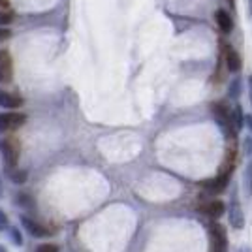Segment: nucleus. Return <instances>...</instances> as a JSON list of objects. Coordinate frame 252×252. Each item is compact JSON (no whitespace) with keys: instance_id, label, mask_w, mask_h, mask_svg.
Segmentation results:
<instances>
[{"instance_id":"obj_27","label":"nucleus","mask_w":252,"mask_h":252,"mask_svg":"<svg viewBox=\"0 0 252 252\" xmlns=\"http://www.w3.org/2000/svg\"><path fill=\"white\" fill-rule=\"evenodd\" d=\"M0 252H8V251H6V249H4V247H2V245H0Z\"/></svg>"},{"instance_id":"obj_13","label":"nucleus","mask_w":252,"mask_h":252,"mask_svg":"<svg viewBox=\"0 0 252 252\" xmlns=\"http://www.w3.org/2000/svg\"><path fill=\"white\" fill-rule=\"evenodd\" d=\"M203 211H205L209 217H213V219H219V217L224 215V203H222L220 200H213L203 207Z\"/></svg>"},{"instance_id":"obj_16","label":"nucleus","mask_w":252,"mask_h":252,"mask_svg":"<svg viewBox=\"0 0 252 252\" xmlns=\"http://www.w3.org/2000/svg\"><path fill=\"white\" fill-rule=\"evenodd\" d=\"M11 21H13V13L6 10H0V27H6V25H10Z\"/></svg>"},{"instance_id":"obj_10","label":"nucleus","mask_w":252,"mask_h":252,"mask_svg":"<svg viewBox=\"0 0 252 252\" xmlns=\"http://www.w3.org/2000/svg\"><path fill=\"white\" fill-rule=\"evenodd\" d=\"M226 66H228V70L233 72V74H237L241 70V59H239V55H237V51L233 47L226 49Z\"/></svg>"},{"instance_id":"obj_8","label":"nucleus","mask_w":252,"mask_h":252,"mask_svg":"<svg viewBox=\"0 0 252 252\" xmlns=\"http://www.w3.org/2000/svg\"><path fill=\"white\" fill-rule=\"evenodd\" d=\"M21 105V98L15 96L13 93H8V91H2L0 89V107H6L8 111H13L15 107Z\"/></svg>"},{"instance_id":"obj_26","label":"nucleus","mask_w":252,"mask_h":252,"mask_svg":"<svg viewBox=\"0 0 252 252\" xmlns=\"http://www.w3.org/2000/svg\"><path fill=\"white\" fill-rule=\"evenodd\" d=\"M249 83H251V100H252V75H251V79H249Z\"/></svg>"},{"instance_id":"obj_1","label":"nucleus","mask_w":252,"mask_h":252,"mask_svg":"<svg viewBox=\"0 0 252 252\" xmlns=\"http://www.w3.org/2000/svg\"><path fill=\"white\" fill-rule=\"evenodd\" d=\"M19 153H21V147H19L17 137L6 136L4 139H0V155H2V160H4V164H6L8 168L17 166Z\"/></svg>"},{"instance_id":"obj_15","label":"nucleus","mask_w":252,"mask_h":252,"mask_svg":"<svg viewBox=\"0 0 252 252\" xmlns=\"http://www.w3.org/2000/svg\"><path fill=\"white\" fill-rule=\"evenodd\" d=\"M245 190L247 194H252V162L245 169Z\"/></svg>"},{"instance_id":"obj_6","label":"nucleus","mask_w":252,"mask_h":252,"mask_svg":"<svg viewBox=\"0 0 252 252\" xmlns=\"http://www.w3.org/2000/svg\"><path fill=\"white\" fill-rule=\"evenodd\" d=\"M230 224L235 230H241L243 224H245V217H243V209L237 201V196H233V200L230 203Z\"/></svg>"},{"instance_id":"obj_23","label":"nucleus","mask_w":252,"mask_h":252,"mask_svg":"<svg viewBox=\"0 0 252 252\" xmlns=\"http://www.w3.org/2000/svg\"><path fill=\"white\" fill-rule=\"evenodd\" d=\"M245 121H247V125H249V126L252 128V117H251V115H247V119H245Z\"/></svg>"},{"instance_id":"obj_21","label":"nucleus","mask_w":252,"mask_h":252,"mask_svg":"<svg viewBox=\"0 0 252 252\" xmlns=\"http://www.w3.org/2000/svg\"><path fill=\"white\" fill-rule=\"evenodd\" d=\"M230 93H231L233 98H237V96H239V79H235V81H233V87H230Z\"/></svg>"},{"instance_id":"obj_28","label":"nucleus","mask_w":252,"mask_h":252,"mask_svg":"<svg viewBox=\"0 0 252 252\" xmlns=\"http://www.w3.org/2000/svg\"><path fill=\"white\" fill-rule=\"evenodd\" d=\"M251 4H252V0H251Z\"/></svg>"},{"instance_id":"obj_9","label":"nucleus","mask_w":252,"mask_h":252,"mask_svg":"<svg viewBox=\"0 0 252 252\" xmlns=\"http://www.w3.org/2000/svg\"><path fill=\"white\" fill-rule=\"evenodd\" d=\"M228 181H230V171H224V173L219 175L217 179L207 181V183H205V189L209 190V192H222V190L228 187Z\"/></svg>"},{"instance_id":"obj_17","label":"nucleus","mask_w":252,"mask_h":252,"mask_svg":"<svg viewBox=\"0 0 252 252\" xmlns=\"http://www.w3.org/2000/svg\"><path fill=\"white\" fill-rule=\"evenodd\" d=\"M36 252H59V247H57V245H51V243H43V245H40V247L36 249Z\"/></svg>"},{"instance_id":"obj_25","label":"nucleus","mask_w":252,"mask_h":252,"mask_svg":"<svg viewBox=\"0 0 252 252\" xmlns=\"http://www.w3.org/2000/svg\"><path fill=\"white\" fill-rule=\"evenodd\" d=\"M2 190H4V187H2V179H0V198H2Z\"/></svg>"},{"instance_id":"obj_19","label":"nucleus","mask_w":252,"mask_h":252,"mask_svg":"<svg viewBox=\"0 0 252 252\" xmlns=\"http://www.w3.org/2000/svg\"><path fill=\"white\" fill-rule=\"evenodd\" d=\"M8 228V217H6V213L0 209V231L6 230Z\"/></svg>"},{"instance_id":"obj_11","label":"nucleus","mask_w":252,"mask_h":252,"mask_svg":"<svg viewBox=\"0 0 252 252\" xmlns=\"http://www.w3.org/2000/svg\"><path fill=\"white\" fill-rule=\"evenodd\" d=\"M215 19H217V25L220 27L222 32H231V29H233V21H231V17L228 11L219 10L217 13H215Z\"/></svg>"},{"instance_id":"obj_5","label":"nucleus","mask_w":252,"mask_h":252,"mask_svg":"<svg viewBox=\"0 0 252 252\" xmlns=\"http://www.w3.org/2000/svg\"><path fill=\"white\" fill-rule=\"evenodd\" d=\"M13 75V64L8 51L0 49V83H8Z\"/></svg>"},{"instance_id":"obj_18","label":"nucleus","mask_w":252,"mask_h":252,"mask_svg":"<svg viewBox=\"0 0 252 252\" xmlns=\"http://www.w3.org/2000/svg\"><path fill=\"white\" fill-rule=\"evenodd\" d=\"M11 239H13V245H23V235L17 228H11Z\"/></svg>"},{"instance_id":"obj_22","label":"nucleus","mask_w":252,"mask_h":252,"mask_svg":"<svg viewBox=\"0 0 252 252\" xmlns=\"http://www.w3.org/2000/svg\"><path fill=\"white\" fill-rule=\"evenodd\" d=\"M245 151H247L249 157H252V137H247V139H245Z\"/></svg>"},{"instance_id":"obj_20","label":"nucleus","mask_w":252,"mask_h":252,"mask_svg":"<svg viewBox=\"0 0 252 252\" xmlns=\"http://www.w3.org/2000/svg\"><path fill=\"white\" fill-rule=\"evenodd\" d=\"M10 36H11V31H10V29H6V27H0V42L8 40Z\"/></svg>"},{"instance_id":"obj_3","label":"nucleus","mask_w":252,"mask_h":252,"mask_svg":"<svg viewBox=\"0 0 252 252\" xmlns=\"http://www.w3.org/2000/svg\"><path fill=\"white\" fill-rule=\"evenodd\" d=\"M211 252H228V235L220 224H211Z\"/></svg>"},{"instance_id":"obj_2","label":"nucleus","mask_w":252,"mask_h":252,"mask_svg":"<svg viewBox=\"0 0 252 252\" xmlns=\"http://www.w3.org/2000/svg\"><path fill=\"white\" fill-rule=\"evenodd\" d=\"M27 123V115L19 111H4L0 113V132H11L17 130Z\"/></svg>"},{"instance_id":"obj_14","label":"nucleus","mask_w":252,"mask_h":252,"mask_svg":"<svg viewBox=\"0 0 252 252\" xmlns=\"http://www.w3.org/2000/svg\"><path fill=\"white\" fill-rule=\"evenodd\" d=\"M15 203L21 205V207H25V209H32V207H34V200H32L31 194H17Z\"/></svg>"},{"instance_id":"obj_7","label":"nucleus","mask_w":252,"mask_h":252,"mask_svg":"<svg viewBox=\"0 0 252 252\" xmlns=\"http://www.w3.org/2000/svg\"><path fill=\"white\" fill-rule=\"evenodd\" d=\"M21 224L25 226V230L29 231L31 235H34V237H47V235H51V230H47V228L42 226L40 222L32 220V219H29V217H23Z\"/></svg>"},{"instance_id":"obj_12","label":"nucleus","mask_w":252,"mask_h":252,"mask_svg":"<svg viewBox=\"0 0 252 252\" xmlns=\"http://www.w3.org/2000/svg\"><path fill=\"white\" fill-rule=\"evenodd\" d=\"M8 177H10L11 183H15V185H23V183H27L29 173H27L25 169L17 168V166H11V168H8Z\"/></svg>"},{"instance_id":"obj_4","label":"nucleus","mask_w":252,"mask_h":252,"mask_svg":"<svg viewBox=\"0 0 252 252\" xmlns=\"http://www.w3.org/2000/svg\"><path fill=\"white\" fill-rule=\"evenodd\" d=\"M211 109H213V115L217 117V123L220 125V128L230 136L231 130H233V117H231L230 109L226 107L224 104H213L211 105Z\"/></svg>"},{"instance_id":"obj_24","label":"nucleus","mask_w":252,"mask_h":252,"mask_svg":"<svg viewBox=\"0 0 252 252\" xmlns=\"http://www.w3.org/2000/svg\"><path fill=\"white\" fill-rule=\"evenodd\" d=\"M8 6V0H0V8H6Z\"/></svg>"}]
</instances>
